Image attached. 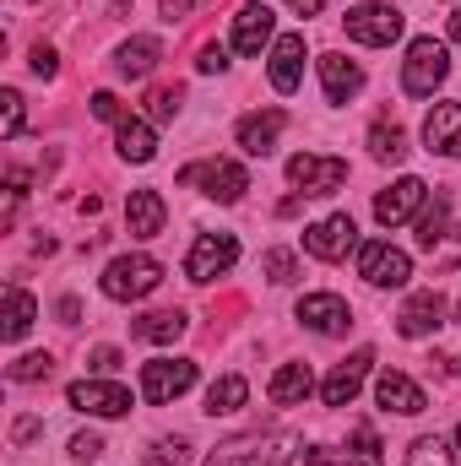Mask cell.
Instances as JSON below:
<instances>
[{
	"label": "cell",
	"instance_id": "cell-1",
	"mask_svg": "<svg viewBox=\"0 0 461 466\" xmlns=\"http://www.w3.org/2000/svg\"><path fill=\"white\" fill-rule=\"evenodd\" d=\"M451 76V55L440 38H413L407 44V60H402V93L413 98H435V87Z\"/></svg>",
	"mask_w": 461,
	"mask_h": 466
},
{
	"label": "cell",
	"instance_id": "cell-2",
	"mask_svg": "<svg viewBox=\"0 0 461 466\" xmlns=\"http://www.w3.org/2000/svg\"><path fill=\"white\" fill-rule=\"evenodd\" d=\"M158 282H163V266H158L152 255H119V260L104 266V293H109L115 304H136V299H147Z\"/></svg>",
	"mask_w": 461,
	"mask_h": 466
},
{
	"label": "cell",
	"instance_id": "cell-3",
	"mask_svg": "<svg viewBox=\"0 0 461 466\" xmlns=\"http://www.w3.org/2000/svg\"><path fill=\"white\" fill-rule=\"evenodd\" d=\"M179 185H201L212 201L233 207V201L250 190V174H244L239 163H229V157H212V163H190V168H179Z\"/></svg>",
	"mask_w": 461,
	"mask_h": 466
},
{
	"label": "cell",
	"instance_id": "cell-4",
	"mask_svg": "<svg viewBox=\"0 0 461 466\" xmlns=\"http://www.w3.org/2000/svg\"><path fill=\"white\" fill-rule=\"evenodd\" d=\"M402 11L385 0V5H353L347 11V38L353 44H369V49H385V44H396L402 38Z\"/></svg>",
	"mask_w": 461,
	"mask_h": 466
},
{
	"label": "cell",
	"instance_id": "cell-5",
	"mask_svg": "<svg viewBox=\"0 0 461 466\" xmlns=\"http://www.w3.org/2000/svg\"><path fill=\"white\" fill-rule=\"evenodd\" d=\"M190 385H196V363H190V358H152V363H141V396H147L152 407L185 396Z\"/></svg>",
	"mask_w": 461,
	"mask_h": 466
},
{
	"label": "cell",
	"instance_id": "cell-6",
	"mask_svg": "<svg viewBox=\"0 0 461 466\" xmlns=\"http://www.w3.org/2000/svg\"><path fill=\"white\" fill-rule=\"evenodd\" d=\"M358 277H364L369 288H402V282L413 277V260H407L396 244H385V238H369V244L358 249Z\"/></svg>",
	"mask_w": 461,
	"mask_h": 466
},
{
	"label": "cell",
	"instance_id": "cell-7",
	"mask_svg": "<svg viewBox=\"0 0 461 466\" xmlns=\"http://www.w3.org/2000/svg\"><path fill=\"white\" fill-rule=\"evenodd\" d=\"M233 260H239V238L233 233H201L190 244V255H185V277L190 282H212V277L229 271Z\"/></svg>",
	"mask_w": 461,
	"mask_h": 466
},
{
	"label": "cell",
	"instance_id": "cell-8",
	"mask_svg": "<svg viewBox=\"0 0 461 466\" xmlns=\"http://www.w3.org/2000/svg\"><path fill=\"white\" fill-rule=\"evenodd\" d=\"M66 401H71L77 412H87V418H125V412H130V390L115 385V380H77V385L66 390Z\"/></svg>",
	"mask_w": 461,
	"mask_h": 466
},
{
	"label": "cell",
	"instance_id": "cell-9",
	"mask_svg": "<svg viewBox=\"0 0 461 466\" xmlns=\"http://www.w3.org/2000/svg\"><path fill=\"white\" fill-rule=\"evenodd\" d=\"M288 179H293L304 196H332V190H343L347 163H343V157H315V152H299V157H288Z\"/></svg>",
	"mask_w": 461,
	"mask_h": 466
},
{
	"label": "cell",
	"instance_id": "cell-10",
	"mask_svg": "<svg viewBox=\"0 0 461 466\" xmlns=\"http://www.w3.org/2000/svg\"><path fill=\"white\" fill-rule=\"evenodd\" d=\"M424 201H429V185H424L418 174H402V179H396V185L374 201V218H380L385 228H396V223H407Z\"/></svg>",
	"mask_w": 461,
	"mask_h": 466
},
{
	"label": "cell",
	"instance_id": "cell-11",
	"mask_svg": "<svg viewBox=\"0 0 461 466\" xmlns=\"http://www.w3.org/2000/svg\"><path fill=\"white\" fill-rule=\"evenodd\" d=\"M299 320L310 331H321V337H343L347 326H353V309H347V299H337V293H304L299 299Z\"/></svg>",
	"mask_w": 461,
	"mask_h": 466
},
{
	"label": "cell",
	"instance_id": "cell-12",
	"mask_svg": "<svg viewBox=\"0 0 461 466\" xmlns=\"http://www.w3.org/2000/svg\"><path fill=\"white\" fill-rule=\"evenodd\" d=\"M353 244H358L353 218H321V223H310V228H304V249H310L315 260H343Z\"/></svg>",
	"mask_w": 461,
	"mask_h": 466
},
{
	"label": "cell",
	"instance_id": "cell-13",
	"mask_svg": "<svg viewBox=\"0 0 461 466\" xmlns=\"http://www.w3.org/2000/svg\"><path fill=\"white\" fill-rule=\"evenodd\" d=\"M374 401H380L385 412H402V418H418V412L429 407L424 385H413V380H407V374H396V369H385V374L374 380Z\"/></svg>",
	"mask_w": 461,
	"mask_h": 466
},
{
	"label": "cell",
	"instance_id": "cell-14",
	"mask_svg": "<svg viewBox=\"0 0 461 466\" xmlns=\"http://www.w3.org/2000/svg\"><path fill=\"white\" fill-rule=\"evenodd\" d=\"M435 326H446V299H440L435 288H424V293H413V299L402 304L396 331H402V337H429Z\"/></svg>",
	"mask_w": 461,
	"mask_h": 466
},
{
	"label": "cell",
	"instance_id": "cell-15",
	"mask_svg": "<svg viewBox=\"0 0 461 466\" xmlns=\"http://www.w3.org/2000/svg\"><path fill=\"white\" fill-rule=\"evenodd\" d=\"M369 363H374V352L358 348L347 363H337L332 374H326V385H321V396H326V407H347L353 396H358V385H364V374H369Z\"/></svg>",
	"mask_w": 461,
	"mask_h": 466
},
{
	"label": "cell",
	"instance_id": "cell-16",
	"mask_svg": "<svg viewBox=\"0 0 461 466\" xmlns=\"http://www.w3.org/2000/svg\"><path fill=\"white\" fill-rule=\"evenodd\" d=\"M424 141L440 157H461V104H435L424 119Z\"/></svg>",
	"mask_w": 461,
	"mask_h": 466
},
{
	"label": "cell",
	"instance_id": "cell-17",
	"mask_svg": "<svg viewBox=\"0 0 461 466\" xmlns=\"http://www.w3.org/2000/svg\"><path fill=\"white\" fill-rule=\"evenodd\" d=\"M304 76V33H282L271 44V87L277 93H293Z\"/></svg>",
	"mask_w": 461,
	"mask_h": 466
},
{
	"label": "cell",
	"instance_id": "cell-18",
	"mask_svg": "<svg viewBox=\"0 0 461 466\" xmlns=\"http://www.w3.org/2000/svg\"><path fill=\"white\" fill-rule=\"evenodd\" d=\"M271 11L266 5H239V16H233V49L239 55H261L266 44H271Z\"/></svg>",
	"mask_w": 461,
	"mask_h": 466
},
{
	"label": "cell",
	"instance_id": "cell-19",
	"mask_svg": "<svg viewBox=\"0 0 461 466\" xmlns=\"http://www.w3.org/2000/svg\"><path fill=\"white\" fill-rule=\"evenodd\" d=\"M282 125H288V115H282V109H266V115H244V119H239V147H244L250 157H266V152L277 147Z\"/></svg>",
	"mask_w": 461,
	"mask_h": 466
},
{
	"label": "cell",
	"instance_id": "cell-20",
	"mask_svg": "<svg viewBox=\"0 0 461 466\" xmlns=\"http://www.w3.org/2000/svg\"><path fill=\"white\" fill-rule=\"evenodd\" d=\"M163 218H169V207H163L158 190H130V201H125V228L136 233V238L163 233Z\"/></svg>",
	"mask_w": 461,
	"mask_h": 466
},
{
	"label": "cell",
	"instance_id": "cell-21",
	"mask_svg": "<svg viewBox=\"0 0 461 466\" xmlns=\"http://www.w3.org/2000/svg\"><path fill=\"white\" fill-rule=\"evenodd\" d=\"M115 147H119L125 163H152V157H158V136H152V125L136 119V115H125L115 125Z\"/></svg>",
	"mask_w": 461,
	"mask_h": 466
},
{
	"label": "cell",
	"instance_id": "cell-22",
	"mask_svg": "<svg viewBox=\"0 0 461 466\" xmlns=\"http://www.w3.org/2000/svg\"><path fill=\"white\" fill-rule=\"evenodd\" d=\"M321 82H326V98H332V104H347V98H358L364 71H358L347 55H321Z\"/></svg>",
	"mask_w": 461,
	"mask_h": 466
},
{
	"label": "cell",
	"instance_id": "cell-23",
	"mask_svg": "<svg viewBox=\"0 0 461 466\" xmlns=\"http://www.w3.org/2000/svg\"><path fill=\"white\" fill-rule=\"evenodd\" d=\"M310 390H315V374H310L304 363H282V369L271 374V390H266V396H271L277 407H299Z\"/></svg>",
	"mask_w": 461,
	"mask_h": 466
},
{
	"label": "cell",
	"instance_id": "cell-24",
	"mask_svg": "<svg viewBox=\"0 0 461 466\" xmlns=\"http://www.w3.org/2000/svg\"><path fill=\"white\" fill-rule=\"evenodd\" d=\"M130 337H136V342H179V337H185V315H179V309L141 315V320H130Z\"/></svg>",
	"mask_w": 461,
	"mask_h": 466
},
{
	"label": "cell",
	"instance_id": "cell-25",
	"mask_svg": "<svg viewBox=\"0 0 461 466\" xmlns=\"http://www.w3.org/2000/svg\"><path fill=\"white\" fill-rule=\"evenodd\" d=\"M158 55H163V44H158V38H130V44L119 49L115 71H119V76H130V82H141V76L158 66Z\"/></svg>",
	"mask_w": 461,
	"mask_h": 466
},
{
	"label": "cell",
	"instance_id": "cell-26",
	"mask_svg": "<svg viewBox=\"0 0 461 466\" xmlns=\"http://www.w3.org/2000/svg\"><path fill=\"white\" fill-rule=\"evenodd\" d=\"M369 152H374L380 163H402V157H407V136H402V125H396V119H374V130H369Z\"/></svg>",
	"mask_w": 461,
	"mask_h": 466
},
{
	"label": "cell",
	"instance_id": "cell-27",
	"mask_svg": "<svg viewBox=\"0 0 461 466\" xmlns=\"http://www.w3.org/2000/svg\"><path fill=\"white\" fill-rule=\"evenodd\" d=\"M33 315H38V304L22 293V288H5V342H22L27 337V326H33Z\"/></svg>",
	"mask_w": 461,
	"mask_h": 466
},
{
	"label": "cell",
	"instance_id": "cell-28",
	"mask_svg": "<svg viewBox=\"0 0 461 466\" xmlns=\"http://www.w3.org/2000/svg\"><path fill=\"white\" fill-rule=\"evenodd\" d=\"M446 233H451V196H446V190H435V207H424V218H418V244H424V249H435Z\"/></svg>",
	"mask_w": 461,
	"mask_h": 466
},
{
	"label": "cell",
	"instance_id": "cell-29",
	"mask_svg": "<svg viewBox=\"0 0 461 466\" xmlns=\"http://www.w3.org/2000/svg\"><path fill=\"white\" fill-rule=\"evenodd\" d=\"M244 396H250L244 374H223V380H212V390H207V412H212V418H218V412H239Z\"/></svg>",
	"mask_w": 461,
	"mask_h": 466
},
{
	"label": "cell",
	"instance_id": "cell-30",
	"mask_svg": "<svg viewBox=\"0 0 461 466\" xmlns=\"http://www.w3.org/2000/svg\"><path fill=\"white\" fill-rule=\"evenodd\" d=\"M407 466H456V456H451V445L440 434H429V440H418L407 451Z\"/></svg>",
	"mask_w": 461,
	"mask_h": 466
},
{
	"label": "cell",
	"instance_id": "cell-31",
	"mask_svg": "<svg viewBox=\"0 0 461 466\" xmlns=\"http://www.w3.org/2000/svg\"><path fill=\"white\" fill-rule=\"evenodd\" d=\"M347 461L353 466H385V456H380V434L364 423V429H353V451H347Z\"/></svg>",
	"mask_w": 461,
	"mask_h": 466
},
{
	"label": "cell",
	"instance_id": "cell-32",
	"mask_svg": "<svg viewBox=\"0 0 461 466\" xmlns=\"http://www.w3.org/2000/svg\"><path fill=\"white\" fill-rule=\"evenodd\" d=\"M49 369H55L49 352H27V358L11 363V380H16V385H27V380H49Z\"/></svg>",
	"mask_w": 461,
	"mask_h": 466
},
{
	"label": "cell",
	"instance_id": "cell-33",
	"mask_svg": "<svg viewBox=\"0 0 461 466\" xmlns=\"http://www.w3.org/2000/svg\"><path fill=\"white\" fill-rule=\"evenodd\" d=\"M185 461H190V440H158L152 456H147V466H185Z\"/></svg>",
	"mask_w": 461,
	"mask_h": 466
},
{
	"label": "cell",
	"instance_id": "cell-34",
	"mask_svg": "<svg viewBox=\"0 0 461 466\" xmlns=\"http://www.w3.org/2000/svg\"><path fill=\"white\" fill-rule=\"evenodd\" d=\"M261 271H266L271 282H293V271H299V266H293V255H288V249H266V255H261Z\"/></svg>",
	"mask_w": 461,
	"mask_h": 466
},
{
	"label": "cell",
	"instance_id": "cell-35",
	"mask_svg": "<svg viewBox=\"0 0 461 466\" xmlns=\"http://www.w3.org/2000/svg\"><path fill=\"white\" fill-rule=\"evenodd\" d=\"M22 130V93H0V136L11 141Z\"/></svg>",
	"mask_w": 461,
	"mask_h": 466
},
{
	"label": "cell",
	"instance_id": "cell-36",
	"mask_svg": "<svg viewBox=\"0 0 461 466\" xmlns=\"http://www.w3.org/2000/svg\"><path fill=\"white\" fill-rule=\"evenodd\" d=\"M179 98H185L179 87H158V93L147 98V104H152V119H163V125H169V119L179 115Z\"/></svg>",
	"mask_w": 461,
	"mask_h": 466
},
{
	"label": "cell",
	"instance_id": "cell-37",
	"mask_svg": "<svg viewBox=\"0 0 461 466\" xmlns=\"http://www.w3.org/2000/svg\"><path fill=\"white\" fill-rule=\"evenodd\" d=\"M71 456H77V461H93V456H104V440H98L93 429H87V434H71Z\"/></svg>",
	"mask_w": 461,
	"mask_h": 466
},
{
	"label": "cell",
	"instance_id": "cell-38",
	"mask_svg": "<svg viewBox=\"0 0 461 466\" xmlns=\"http://www.w3.org/2000/svg\"><path fill=\"white\" fill-rule=\"evenodd\" d=\"M27 66H33V76H44V82H49V76H55V71H60V60H55V49H49V44H38V49H33V60H27Z\"/></svg>",
	"mask_w": 461,
	"mask_h": 466
},
{
	"label": "cell",
	"instance_id": "cell-39",
	"mask_svg": "<svg viewBox=\"0 0 461 466\" xmlns=\"http://www.w3.org/2000/svg\"><path fill=\"white\" fill-rule=\"evenodd\" d=\"M93 115H98V119H115V125H119V119H125V109H119L115 93H93Z\"/></svg>",
	"mask_w": 461,
	"mask_h": 466
},
{
	"label": "cell",
	"instance_id": "cell-40",
	"mask_svg": "<svg viewBox=\"0 0 461 466\" xmlns=\"http://www.w3.org/2000/svg\"><path fill=\"white\" fill-rule=\"evenodd\" d=\"M196 66H201V71H207V76H212V71H223V66H229V49H223V44H207V49H201V60H196Z\"/></svg>",
	"mask_w": 461,
	"mask_h": 466
},
{
	"label": "cell",
	"instance_id": "cell-41",
	"mask_svg": "<svg viewBox=\"0 0 461 466\" xmlns=\"http://www.w3.org/2000/svg\"><path fill=\"white\" fill-rule=\"evenodd\" d=\"M93 369H98V374H115V369H119V352L115 348H98V352H93Z\"/></svg>",
	"mask_w": 461,
	"mask_h": 466
},
{
	"label": "cell",
	"instance_id": "cell-42",
	"mask_svg": "<svg viewBox=\"0 0 461 466\" xmlns=\"http://www.w3.org/2000/svg\"><path fill=\"white\" fill-rule=\"evenodd\" d=\"M304 466H337V456H332L326 445H310V451H304Z\"/></svg>",
	"mask_w": 461,
	"mask_h": 466
},
{
	"label": "cell",
	"instance_id": "cell-43",
	"mask_svg": "<svg viewBox=\"0 0 461 466\" xmlns=\"http://www.w3.org/2000/svg\"><path fill=\"white\" fill-rule=\"evenodd\" d=\"M38 434V418H16V429H11V440L22 445V440H33Z\"/></svg>",
	"mask_w": 461,
	"mask_h": 466
},
{
	"label": "cell",
	"instance_id": "cell-44",
	"mask_svg": "<svg viewBox=\"0 0 461 466\" xmlns=\"http://www.w3.org/2000/svg\"><path fill=\"white\" fill-rule=\"evenodd\" d=\"M190 5H196V0H163V16H169V22H179Z\"/></svg>",
	"mask_w": 461,
	"mask_h": 466
},
{
	"label": "cell",
	"instance_id": "cell-45",
	"mask_svg": "<svg viewBox=\"0 0 461 466\" xmlns=\"http://www.w3.org/2000/svg\"><path fill=\"white\" fill-rule=\"evenodd\" d=\"M288 5H293L299 16H321V5H326V0H288Z\"/></svg>",
	"mask_w": 461,
	"mask_h": 466
},
{
	"label": "cell",
	"instance_id": "cell-46",
	"mask_svg": "<svg viewBox=\"0 0 461 466\" xmlns=\"http://www.w3.org/2000/svg\"><path fill=\"white\" fill-rule=\"evenodd\" d=\"M77 315H82V304H77V299H60V320H66V326H71V320H77Z\"/></svg>",
	"mask_w": 461,
	"mask_h": 466
},
{
	"label": "cell",
	"instance_id": "cell-47",
	"mask_svg": "<svg viewBox=\"0 0 461 466\" xmlns=\"http://www.w3.org/2000/svg\"><path fill=\"white\" fill-rule=\"evenodd\" d=\"M451 38L461 44V11H451Z\"/></svg>",
	"mask_w": 461,
	"mask_h": 466
},
{
	"label": "cell",
	"instance_id": "cell-48",
	"mask_svg": "<svg viewBox=\"0 0 461 466\" xmlns=\"http://www.w3.org/2000/svg\"><path fill=\"white\" fill-rule=\"evenodd\" d=\"M358 5H385V0H358Z\"/></svg>",
	"mask_w": 461,
	"mask_h": 466
},
{
	"label": "cell",
	"instance_id": "cell-49",
	"mask_svg": "<svg viewBox=\"0 0 461 466\" xmlns=\"http://www.w3.org/2000/svg\"><path fill=\"white\" fill-rule=\"evenodd\" d=\"M456 326H461V309H456Z\"/></svg>",
	"mask_w": 461,
	"mask_h": 466
},
{
	"label": "cell",
	"instance_id": "cell-50",
	"mask_svg": "<svg viewBox=\"0 0 461 466\" xmlns=\"http://www.w3.org/2000/svg\"><path fill=\"white\" fill-rule=\"evenodd\" d=\"M456 440H461V429H456Z\"/></svg>",
	"mask_w": 461,
	"mask_h": 466
}]
</instances>
